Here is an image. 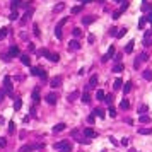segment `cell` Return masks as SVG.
<instances>
[{"instance_id":"50","label":"cell","mask_w":152,"mask_h":152,"mask_svg":"<svg viewBox=\"0 0 152 152\" xmlns=\"http://www.w3.org/2000/svg\"><path fill=\"white\" fill-rule=\"evenodd\" d=\"M110 140H111V144H113V145H118V140H116V139H113V137H111Z\"/></svg>"},{"instance_id":"33","label":"cell","mask_w":152,"mask_h":152,"mask_svg":"<svg viewBox=\"0 0 152 152\" xmlns=\"http://www.w3.org/2000/svg\"><path fill=\"white\" fill-rule=\"evenodd\" d=\"M125 34H126V27H121V29L116 32V38H121V36H125Z\"/></svg>"},{"instance_id":"29","label":"cell","mask_w":152,"mask_h":152,"mask_svg":"<svg viewBox=\"0 0 152 152\" xmlns=\"http://www.w3.org/2000/svg\"><path fill=\"white\" fill-rule=\"evenodd\" d=\"M104 103H106V104H110V106H111V103H113V94H108V96L104 97Z\"/></svg>"},{"instance_id":"38","label":"cell","mask_w":152,"mask_h":152,"mask_svg":"<svg viewBox=\"0 0 152 152\" xmlns=\"http://www.w3.org/2000/svg\"><path fill=\"white\" fill-rule=\"evenodd\" d=\"M31 14H32V10L29 9V10H27V12H26V14H24V19H22V22H26V21H27V19H29V16H31Z\"/></svg>"},{"instance_id":"41","label":"cell","mask_w":152,"mask_h":152,"mask_svg":"<svg viewBox=\"0 0 152 152\" xmlns=\"http://www.w3.org/2000/svg\"><path fill=\"white\" fill-rule=\"evenodd\" d=\"M17 17H19V16H17V12H16V10H12V14H10V17H9V19H10V21H16Z\"/></svg>"},{"instance_id":"21","label":"cell","mask_w":152,"mask_h":152,"mask_svg":"<svg viewBox=\"0 0 152 152\" xmlns=\"http://www.w3.org/2000/svg\"><path fill=\"white\" fill-rule=\"evenodd\" d=\"M63 9H65V3H56V5L53 7V12H61Z\"/></svg>"},{"instance_id":"42","label":"cell","mask_w":152,"mask_h":152,"mask_svg":"<svg viewBox=\"0 0 152 152\" xmlns=\"http://www.w3.org/2000/svg\"><path fill=\"white\" fill-rule=\"evenodd\" d=\"M79 96V92H72L70 96H68V101H75V97Z\"/></svg>"},{"instance_id":"34","label":"cell","mask_w":152,"mask_h":152,"mask_svg":"<svg viewBox=\"0 0 152 152\" xmlns=\"http://www.w3.org/2000/svg\"><path fill=\"white\" fill-rule=\"evenodd\" d=\"M72 34H74V38H79V36H80V34H82V31H80V29H79V27H75V29H74V31H72Z\"/></svg>"},{"instance_id":"3","label":"cell","mask_w":152,"mask_h":152,"mask_svg":"<svg viewBox=\"0 0 152 152\" xmlns=\"http://www.w3.org/2000/svg\"><path fill=\"white\" fill-rule=\"evenodd\" d=\"M31 74H32V75H36V77L46 79V72L43 70V68H39V67H32V68H31Z\"/></svg>"},{"instance_id":"2","label":"cell","mask_w":152,"mask_h":152,"mask_svg":"<svg viewBox=\"0 0 152 152\" xmlns=\"http://www.w3.org/2000/svg\"><path fill=\"white\" fill-rule=\"evenodd\" d=\"M3 91H5L7 94H12V80H10L9 75L3 77Z\"/></svg>"},{"instance_id":"27","label":"cell","mask_w":152,"mask_h":152,"mask_svg":"<svg viewBox=\"0 0 152 152\" xmlns=\"http://www.w3.org/2000/svg\"><path fill=\"white\" fill-rule=\"evenodd\" d=\"M38 55H41V56H46V58H48V56H50V51H48V50H45V48H41V50L38 51Z\"/></svg>"},{"instance_id":"39","label":"cell","mask_w":152,"mask_h":152,"mask_svg":"<svg viewBox=\"0 0 152 152\" xmlns=\"http://www.w3.org/2000/svg\"><path fill=\"white\" fill-rule=\"evenodd\" d=\"M32 32H34V36H39V27H38V24H34V26H32Z\"/></svg>"},{"instance_id":"17","label":"cell","mask_w":152,"mask_h":152,"mask_svg":"<svg viewBox=\"0 0 152 152\" xmlns=\"http://www.w3.org/2000/svg\"><path fill=\"white\" fill-rule=\"evenodd\" d=\"M120 108H121V110H128V108H130V103H128V99H121V103H120Z\"/></svg>"},{"instance_id":"15","label":"cell","mask_w":152,"mask_h":152,"mask_svg":"<svg viewBox=\"0 0 152 152\" xmlns=\"http://www.w3.org/2000/svg\"><path fill=\"white\" fill-rule=\"evenodd\" d=\"M132 86H133V84H132L130 80L126 82V84H123V92H125V94H128L130 91H132Z\"/></svg>"},{"instance_id":"11","label":"cell","mask_w":152,"mask_h":152,"mask_svg":"<svg viewBox=\"0 0 152 152\" xmlns=\"http://www.w3.org/2000/svg\"><path fill=\"white\" fill-rule=\"evenodd\" d=\"M94 21H96V17H94V16H86L84 19H82V22H84L86 26H89V24H92Z\"/></svg>"},{"instance_id":"32","label":"cell","mask_w":152,"mask_h":152,"mask_svg":"<svg viewBox=\"0 0 152 152\" xmlns=\"http://www.w3.org/2000/svg\"><path fill=\"white\" fill-rule=\"evenodd\" d=\"M89 101H91V96H89L87 92H84L82 94V103H89Z\"/></svg>"},{"instance_id":"23","label":"cell","mask_w":152,"mask_h":152,"mask_svg":"<svg viewBox=\"0 0 152 152\" xmlns=\"http://www.w3.org/2000/svg\"><path fill=\"white\" fill-rule=\"evenodd\" d=\"M121 86H123V82H121V79H116V80H115V84H113V87H115V91H118V89H121Z\"/></svg>"},{"instance_id":"56","label":"cell","mask_w":152,"mask_h":152,"mask_svg":"<svg viewBox=\"0 0 152 152\" xmlns=\"http://www.w3.org/2000/svg\"><path fill=\"white\" fill-rule=\"evenodd\" d=\"M103 152H106V150H103Z\"/></svg>"},{"instance_id":"40","label":"cell","mask_w":152,"mask_h":152,"mask_svg":"<svg viewBox=\"0 0 152 152\" xmlns=\"http://www.w3.org/2000/svg\"><path fill=\"white\" fill-rule=\"evenodd\" d=\"M147 110H149V106H145V104H142V106L139 108V113H145Z\"/></svg>"},{"instance_id":"10","label":"cell","mask_w":152,"mask_h":152,"mask_svg":"<svg viewBox=\"0 0 152 152\" xmlns=\"http://www.w3.org/2000/svg\"><path fill=\"white\" fill-rule=\"evenodd\" d=\"M68 48H70V50H79V48H80V43H79L77 39H72V41L68 43Z\"/></svg>"},{"instance_id":"31","label":"cell","mask_w":152,"mask_h":152,"mask_svg":"<svg viewBox=\"0 0 152 152\" xmlns=\"http://www.w3.org/2000/svg\"><path fill=\"white\" fill-rule=\"evenodd\" d=\"M96 84H97V75H92L91 80H89V87H91V86H96Z\"/></svg>"},{"instance_id":"53","label":"cell","mask_w":152,"mask_h":152,"mask_svg":"<svg viewBox=\"0 0 152 152\" xmlns=\"http://www.w3.org/2000/svg\"><path fill=\"white\" fill-rule=\"evenodd\" d=\"M87 121H89V123H92V121H94V115H91V116L87 118Z\"/></svg>"},{"instance_id":"1","label":"cell","mask_w":152,"mask_h":152,"mask_svg":"<svg viewBox=\"0 0 152 152\" xmlns=\"http://www.w3.org/2000/svg\"><path fill=\"white\" fill-rule=\"evenodd\" d=\"M55 149L61 150V152H72V144L68 142V140H61V142L55 144Z\"/></svg>"},{"instance_id":"22","label":"cell","mask_w":152,"mask_h":152,"mask_svg":"<svg viewBox=\"0 0 152 152\" xmlns=\"http://www.w3.org/2000/svg\"><path fill=\"white\" fill-rule=\"evenodd\" d=\"M133 45H135V43H133V41H130L128 45L125 46V53H132V51H133Z\"/></svg>"},{"instance_id":"24","label":"cell","mask_w":152,"mask_h":152,"mask_svg":"<svg viewBox=\"0 0 152 152\" xmlns=\"http://www.w3.org/2000/svg\"><path fill=\"white\" fill-rule=\"evenodd\" d=\"M140 123H150V116H147V115H142V116L139 118Z\"/></svg>"},{"instance_id":"49","label":"cell","mask_w":152,"mask_h":152,"mask_svg":"<svg viewBox=\"0 0 152 152\" xmlns=\"http://www.w3.org/2000/svg\"><path fill=\"white\" fill-rule=\"evenodd\" d=\"M87 41H89V43H94V36H92V34L87 36Z\"/></svg>"},{"instance_id":"14","label":"cell","mask_w":152,"mask_h":152,"mask_svg":"<svg viewBox=\"0 0 152 152\" xmlns=\"http://www.w3.org/2000/svg\"><path fill=\"white\" fill-rule=\"evenodd\" d=\"M48 60H50V61H53V63H56V61L60 60V55H58V53H50Z\"/></svg>"},{"instance_id":"45","label":"cell","mask_w":152,"mask_h":152,"mask_svg":"<svg viewBox=\"0 0 152 152\" xmlns=\"http://www.w3.org/2000/svg\"><path fill=\"white\" fill-rule=\"evenodd\" d=\"M14 130H16V125H14V123H12V121H10V123H9V132H10V133H12V132H14Z\"/></svg>"},{"instance_id":"30","label":"cell","mask_w":152,"mask_h":152,"mask_svg":"<svg viewBox=\"0 0 152 152\" xmlns=\"http://www.w3.org/2000/svg\"><path fill=\"white\" fill-rule=\"evenodd\" d=\"M21 2H22V0H12V3H10L12 10H16V9H17V5H21Z\"/></svg>"},{"instance_id":"51","label":"cell","mask_w":152,"mask_h":152,"mask_svg":"<svg viewBox=\"0 0 152 152\" xmlns=\"http://www.w3.org/2000/svg\"><path fill=\"white\" fill-rule=\"evenodd\" d=\"M118 17H120V10H118V12H115V14H113V19H118Z\"/></svg>"},{"instance_id":"12","label":"cell","mask_w":152,"mask_h":152,"mask_svg":"<svg viewBox=\"0 0 152 152\" xmlns=\"http://www.w3.org/2000/svg\"><path fill=\"white\" fill-rule=\"evenodd\" d=\"M9 55L10 56H17L19 55V48H17V46H10L9 48Z\"/></svg>"},{"instance_id":"54","label":"cell","mask_w":152,"mask_h":152,"mask_svg":"<svg viewBox=\"0 0 152 152\" xmlns=\"http://www.w3.org/2000/svg\"><path fill=\"white\" fill-rule=\"evenodd\" d=\"M3 94H5V91H0V101H3Z\"/></svg>"},{"instance_id":"46","label":"cell","mask_w":152,"mask_h":152,"mask_svg":"<svg viewBox=\"0 0 152 152\" xmlns=\"http://www.w3.org/2000/svg\"><path fill=\"white\" fill-rule=\"evenodd\" d=\"M145 19L149 21V22H152V12H149V14H147V16H145Z\"/></svg>"},{"instance_id":"26","label":"cell","mask_w":152,"mask_h":152,"mask_svg":"<svg viewBox=\"0 0 152 152\" xmlns=\"http://www.w3.org/2000/svg\"><path fill=\"white\" fill-rule=\"evenodd\" d=\"M123 68H125V67H123V63H116L113 67V72H116V74H118V72H123Z\"/></svg>"},{"instance_id":"5","label":"cell","mask_w":152,"mask_h":152,"mask_svg":"<svg viewBox=\"0 0 152 152\" xmlns=\"http://www.w3.org/2000/svg\"><path fill=\"white\" fill-rule=\"evenodd\" d=\"M84 135H86V139H96V137H97V132H94L92 128H86V130H84Z\"/></svg>"},{"instance_id":"55","label":"cell","mask_w":152,"mask_h":152,"mask_svg":"<svg viewBox=\"0 0 152 152\" xmlns=\"http://www.w3.org/2000/svg\"><path fill=\"white\" fill-rule=\"evenodd\" d=\"M82 3H89V2H92V0H80Z\"/></svg>"},{"instance_id":"16","label":"cell","mask_w":152,"mask_h":152,"mask_svg":"<svg viewBox=\"0 0 152 152\" xmlns=\"http://www.w3.org/2000/svg\"><path fill=\"white\" fill-rule=\"evenodd\" d=\"M32 101H34V104L39 103V91H38V89H34V91H32Z\"/></svg>"},{"instance_id":"4","label":"cell","mask_w":152,"mask_h":152,"mask_svg":"<svg viewBox=\"0 0 152 152\" xmlns=\"http://www.w3.org/2000/svg\"><path fill=\"white\" fill-rule=\"evenodd\" d=\"M113 55H115V48H110V50H108V53H104V55H103V58H101V61H103V63H106V61L110 60V58H111Z\"/></svg>"},{"instance_id":"8","label":"cell","mask_w":152,"mask_h":152,"mask_svg":"<svg viewBox=\"0 0 152 152\" xmlns=\"http://www.w3.org/2000/svg\"><path fill=\"white\" fill-rule=\"evenodd\" d=\"M56 99H58V96H56V94H53V92H50L48 96H46V103H48V104H55Z\"/></svg>"},{"instance_id":"37","label":"cell","mask_w":152,"mask_h":152,"mask_svg":"<svg viewBox=\"0 0 152 152\" xmlns=\"http://www.w3.org/2000/svg\"><path fill=\"white\" fill-rule=\"evenodd\" d=\"M145 22H147V19H145V17H142V19H140V22H139V27H140V29H144Z\"/></svg>"},{"instance_id":"6","label":"cell","mask_w":152,"mask_h":152,"mask_svg":"<svg viewBox=\"0 0 152 152\" xmlns=\"http://www.w3.org/2000/svg\"><path fill=\"white\" fill-rule=\"evenodd\" d=\"M38 144H34V145H22V147H21V149H19V152H32V150H34V149H38Z\"/></svg>"},{"instance_id":"13","label":"cell","mask_w":152,"mask_h":152,"mask_svg":"<svg viewBox=\"0 0 152 152\" xmlns=\"http://www.w3.org/2000/svg\"><path fill=\"white\" fill-rule=\"evenodd\" d=\"M92 113H94V116H99V118H104V116H106V115H104V110H101V108H96Z\"/></svg>"},{"instance_id":"48","label":"cell","mask_w":152,"mask_h":152,"mask_svg":"<svg viewBox=\"0 0 152 152\" xmlns=\"http://www.w3.org/2000/svg\"><path fill=\"white\" fill-rule=\"evenodd\" d=\"M110 34H111V36H116V29H115V27H111V29H110Z\"/></svg>"},{"instance_id":"36","label":"cell","mask_w":152,"mask_h":152,"mask_svg":"<svg viewBox=\"0 0 152 152\" xmlns=\"http://www.w3.org/2000/svg\"><path fill=\"white\" fill-rule=\"evenodd\" d=\"M72 14H79L80 12V5H75V7H72V10H70Z\"/></svg>"},{"instance_id":"43","label":"cell","mask_w":152,"mask_h":152,"mask_svg":"<svg viewBox=\"0 0 152 152\" xmlns=\"http://www.w3.org/2000/svg\"><path fill=\"white\" fill-rule=\"evenodd\" d=\"M108 113H110V116H111V118L116 116V111H115V108H110V111H108Z\"/></svg>"},{"instance_id":"19","label":"cell","mask_w":152,"mask_h":152,"mask_svg":"<svg viewBox=\"0 0 152 152\" xmlns=\"http://www.w3.org/2000/svg\"><path fill=\"white\" fill-rule=\"evenodd\" d=\"M21 61H22V65H31V60L27 55H21Z\"/></svg>"},{"instance_id":"18","label":"cell","mask_w":152,"mask_h":152,"mask_svg":"<svg viewBox=\"0 0 152 152\" xmlns=\"http://www.w3.org/2000/svg\"><path fill=\"white\" fill-rule=\"evenodd\" d=\"M139 133H140V135H150L152 128H139Z\"/></svg>"},{"instance_id":"47","label":"cell","mask_w":152,"mask_h":152,"mask_svg":"<svg viewBox=\"0 0 152 152\" xmlns=\"http://www.w3.org/2000/svg\"><path fill=\"white\" fill-rule=\"evenodd\" d=\"M126 7H128V2H126V0H123V5H121V10H125Z\"/></svg>"},{"instance_id":"25","label":"cell","mask_w":152,"mask_h":152,"mask_svg":"<svg viewBox=\"0 0 152 152\" xmlns=\"http://www.w3.org/2000/svg\"><path fill=\"white\" fill-rule=\"evenodd\" d=\"M21 108H22V101H21V99H16V103H14V110L19 111Z\"/></svg>"},{"instance_id":"7","label":"cell","mask_w":152,"mask_h":152,"mask_svg":"<svg viewBox=\"0 0 152 152\" xmlns=\"http://www.w3.org/2000/svg\"><path fill=\"white\" fill-rule=\"evenodd\" d=\"M60 86H61V77H60V75L53 77V79H51V87L56 89V87H60Z\"/></svg>"},{"instance_id":"35","label":"cell","mask_w":152,"mask_h":152,"mask_svg":"<svg viewBox=\"0 0 152 152\" xmlns=\"http://www.w3.org/2000/svg\"><path fill=\"white\" fill-rule=\"evenodd\" d=\"M7 31H9L7 27H2V29H0V39H3L7 36Z\"/></svg>"},{"instance_id":"28","label":"cell","mask_w":152,"mask_h":152,"mask_svg":"<svg viewBox=\"0 0 152 152\" xmlns=\"http://www.w3.org/2000/svg\"><path fill=\"white\" fill-rule=\"evenodd\" d=\"M96 97H97V99H101V101H104L106 94H104V91H97V92H96Z\"/></svg>"},{"instance_id":"20","label":"cell","mask_w":152,"mask_h":152,"mask_svg":"<svg viewBox=\"0 0 152 152\" xmlns=\"http://www.w3.org/2000/svg\"><path fill=\"white\" fill-rule=\"evenodd\" d=\"M144 79H145V80H152V70H144Z\"/></svg>"},{"instance_id":"9","label":"cell","mask_w":152,"mask_h":152,"mask_svg":"<svg viewBox=\"0 0 152 152\" xmlns=\"http://www.w3.org/2000/svg\"><path fill=\"white\" fill-rule=\"evenodd\" d=\"M65 128H67V125H65V123H58V125L53 126V133H60V132H63Z\"/></svg>"},{"instance_id":"52","label":"cell","mask_w":152,"mask_h":152,"mask_svg":"<svg viewBox=\"0 0 152 152\" xmlns=\"http://www.w3.org/2000/svg\"><path fill=\"white\" fill-rule=\"evenodd\" d=\"M144 45L149 46V45H150V39H147V38H145V39H144Z\"/></svg>"},{"instance_id":"44","label":"cell","mask_w":152,"mask_h":152,"mask_svg":"<svg viewBox=\"0 0 152 152\" xmlns=\"http://www.w3.org/2000/svg\"><path fill=\"white\" fill-rule=\"evenodd\" d=\"M5 144H7V139L5 137H0V147H5Z\"/></svg>"}]
</instances>
